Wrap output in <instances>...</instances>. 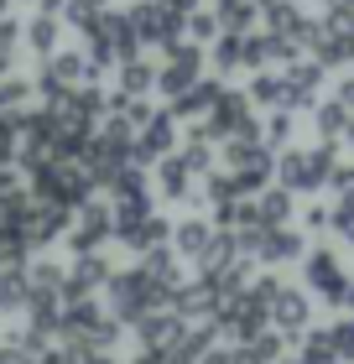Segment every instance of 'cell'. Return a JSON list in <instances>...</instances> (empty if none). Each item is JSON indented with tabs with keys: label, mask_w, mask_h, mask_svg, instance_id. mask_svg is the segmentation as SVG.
<instances>
[{
	"label": "cell",
	"mask_w": 354,
	"mask_h": 364,
	"mask_svg": "<svg viewBox=\"0 0 354 364\" xmlns=\"http://www.w3.org/2000/svg\"><path fill=\"white\" fill-rule=\"evenodd\" d=\"M271 307H276V328H286V333H297V323H308V302L297 291H276Z\"/></svg>",
	"instance_id": "1"
},
{
	"label": "cell",
	"mask_w": 354,
	"mask_h": 364,
	"mask_svg": "<svg viewBox=\"0 0 354 364\" xmlns=\"http://www.w3.org/2000/svg\"><path fill=\"white\" fill-rule=\"evenodd\" d=\"M318 177H328L323 156H286V182H318Z\"/></svg>",
	"instance_id": "2"
},
{
	"label": "cell",
	"mask_w": 354,
	"mask_h": 364,
	"mask_svg": "<svg viewBox=\"0 0 354 364\" xmlns=\"http://www.w3.org/2000/svg\"><path fill=\"white\" fill-rule=\"evenodd\" d=\"M204 240H209L204 224H182V229H177V250H182V255H204Z\"/></svg>",
	"instance_id": "3"
}]
</instances>
